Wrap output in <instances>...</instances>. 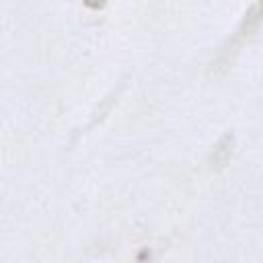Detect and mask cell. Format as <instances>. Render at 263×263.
I'll list each match as a JSON object with an SVG mask.
<instances>
[{
	"label": "cell",
	"instance_id": "6da1fadb",
	"mask_svg": "<svg viewBox=\"0 0 263 263\" xmlns=\"http://www.w3.org/2000/svg\"><path fill=\"white\" fill-rule=\"evenodd\" d=\"M261 23H263V0H253V4L245 12V16H242V21H240L234 37H230L226 41V45L222 47V51H220V55L216 60V66L228 68L230 62H232V58H234V53L242 47V43H247L259 31Z\"/></svg>",
	"mask_w": 263,
	"mask_h": 263
},
{
	"label": "cell",
	"instance_id": "7a4b0ae2",
	"mask_svg": "<svg viewBox=\"0 0 263 263\" xmlns=\"http://www.w3.org/2000/svg\"><path fill=\"white\" fill-rule=\"evenodd\" d=\"M230 152H232V134H226V136L218 142V146L214 148V154H212V166L222 168V166L228 162Z\"/></svg>",
	"mask_w": 263,
	"mask_h": 263
},
{
	"label": "cell",
	"instance_id": "3957f363",
	"mask_svg": "<svg viewBox=\"0 0 263 263\" xmlns=\"http://www.w3.org/2000/svg\"><path fill=\"white\" fill-rule=\"evenodd\" d=\"M82 2H84V6H88L92 10H99V8H103L107 4V0H82Z\"/></svg>",
	"mask_w": 263,
	"mask_h": 263
}]
</instances>
